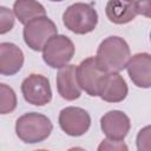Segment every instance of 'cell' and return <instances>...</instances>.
<instances>
[{"instance_id": "1", "label": "cell", "mask_w": 151, "mask_h": 151, "mask_svg": "<svg viewBox=\"0 0 151 151\" xmlns=\"http://www.w3.org/2000/svg\"><path fill=\"white\" fill-rule=\"evenodd\" d=\"M131 57L127 42L118 37L111 35L105 38L98 46L97 60L107 73H119L126 67Z\"/></svg>"}, {"instance_id": "2", "label": "cell", "mask_w": 151, "mask_h": 151, "mask_svg": "<svg viewBox=\"0 0 151 151\" xmlns=\"http://www.w3.org/2000/svg\"><path fill=\"white\" fill-rule=\"evenodd\" d=\"M53 130L50 118L38 112H27L15 122V133L19 139L27 144H35L47 139Z\"/></svg>"}, {"instance_id": "3", "label": "cell", "mask_w": 151, "mask_h": 151, "mask_svg": "<svg viewBox=\"0 0 151 151\" xmlns=\"http://www.w3.org/2000/svg\"><path fill=\"white\" fill-rule=\"evenodd\" d=\"M63 22L68 31L76 34H87L97 27L98 13L92 4L76 2L65 9Z\"/></svg>"}, {"instance_id": "4", "label": "cell", "mask_w": 151, "mask_h": 151, "mask_svg": "<svg viewBox=\"0 0 151 151\" xmlns=\"http://www.w3.org/2000/svg\"><path fill=\"white\" fill-rule=\"evenodd\" d=\"M76 52L73 41L64 35H53L42 48V59L52 68H63L68 65Z\"/></svg>"}, {"instance_id": "5", "label": "cell", "mask_w": 151, "mask_h": 151, "mask_svg": "<svg viewBox=\"0 0 151 151\" xmlns=\"http://www.w3.org/2000/svg\"><path fill=\"white\" fill-rule=\"evenodd\" d=\"M58 34L55 24L48 17H39L27 22L22 31L25 44L33 51H42L46 42Z\"/></svg>"}, {"instance_id": "6", "label": "cell", "mask_w": 151, "mask_h": 151, "mask_svg": "<svg viewBox=\"0 0 151 151\" xmlns=\"http://www.w3.org/2000/svg\"><path fill=\"white\" fill-rule=\"evenodd\" d=\"M106 74L107 72L98 63L96 57H88L77 66L79 87L91 97H98L99 87Z\"/></svg>"}, {"instance_id": "7", "label": "cell", "mask_w": 151, "mask_h": 151, "mask_svg": "<svg viewBox=\"0 0 151 151\" xmlns=\"http://www.w3.org/2000/svg\"><path fill=\"white\" fill-rule=\"evenodd\" d=\"M21 93L24 99L32 105L44 106L52 100V88L47 77L32 73L21 83Z\"/></svg>"}, {"instance_id": "8", "label": "cell", "mask_w": 151, "mask_h": 151, "mask_svg": "<svg viewBox=\"0 0 151 151\" xmlns=\"http://www.w3.org/2000/svg\"><path fill=\"white\" fill-rule=\"evenodd\" d=\"M58 123L66 134L71 137H80L88 131L91 126V117L88 112L81 107L67 106L60 111Z\"/></svg>"}, {"instance_id": "9", "label": "cell", "mask_w": 151, "mask_h": 151, "mask_svg": "<svg viewBox=\"0 0 151 151\" xmlns=\"http://www.w3.org/2000/svg\"><path fill=\"white\" fill-rule=\"evenodd\" d=\"M130 127V118L119 110L109 111L100 118V129L107 139L123 140L127 136Z\"/></svg>"}, {"instance_id": "10", "label": "cell", "mask_w": 151, "mask_h": 151, "mask_svg": "<svg viewBox=\"0 0 151 151\" xmlns=\"http://www.w3.org/2000/svg\"><path fill=\"white\" fill-rule=\"evenodd\" d=\"M127 74L137 87L149 88L151 86V55L147 52L136 53L130 57L126 67Z\"/></svg>"}, {"instance_id": "11", "label": "cell", "mask_w": 151, "mask_h": 151, "mask_svg": "<svg viewBox=\"0 0 151 151\" xmlns=\"http://www.w3.org/2000/svg\"><path fill=\"white\" fill-rule=\"evenodd\" d=\"M129 88L119 73H107L99 87L98 97L107 103H120L127 96Z\"/></svg>"}, {"instance_id": "12", "label": "cell", "mask_w": 151, "mask_h": 151, "mask_svg": "<svg viewBox=\"0 0 151 151\" xmlns=\"http://www.w3.org/2000/svg\"><path fill=\"white\" fill-rule=\"evenodd\" d=\"M24 65V53L13 42H0V74L14 76Z\"/></svg>"}, {"instance_id": "13", "label": "cell", "mask_w": 151, "mask_h": 151, "mask_svg": "<svg viewBox=\"0 0 151 151\" xmlns=\"http://www.w3.org/2000/svg\"><path fill=\"white\" fill-rule=\"evenodd\" d=\"M57 90L65 100H76L81 96V88L77 80V66L67 65L57 74Z\"/></svg>"}, {"instance_id": "14", "label": "cell", "mask_w": 151, "mask_h": 151, "mask_svg": "<svg viewBox=\"0 0 151 151\" xmlns=\"http://www.w3.org/2000/svg\"><path fill=\"white\" fill-rule=\"evenodd\" d=\"M105 13L107 19L113 24H127L138 15L137 1H109Z\"/></svg>"}, {"instance_id": "15", "label": "cell", "mask_w": 151, "mask_h": 151, "mask_svg": "<svg viewBox=\"0 0 151 151\" xmlns=\"http://www.w3.org/2000/svg\"><path fill=\"white\" fill-rule=\"evenodd\" d=\"M13 14L17 17V19L26 25L31 20L39 18V17H45L46 15V9L45 7L34 0H18L13 4Z\"/></svg>"}, {"instance_id": "16", "label": "cell", "mask_w": 151, "mask_h": 151, "mask_svg": "<svg viewBox=\"0 0 151 151\" xmlns=\"http://www.w3.org/2000/svg\"><path fill=\"white\" fill-rule=\"evenodd\" d=\"M18 99L14 90L4 83H0V114H7L17 109Z\"/></svg>"}, {"instance_id": "17", "label": "cell", "mask_w": 151, "mask_h": 151, "mask_svg": "<svg viewBox=\"0 0 151 151\" xmlns=\"http://www.w3.org/2000/svg\"><path fill=\"white\" fill-rule=\"evenodd\" d=\"M14 27V14L12 9L0 6V34H6Z\"/></svg>"}, {"instance_id": "18", "label": "cell", "mask_w": 151, "mask_h": 151, "mask_svg": "<svg viewBox=\"0 0 151 151\" xmlns=\"http://www.w3.org/2000/svg\"><path fill=\"white\" fill-rule=\"evenodd\" d=\"M97 151H129V147L123 140H112L106 138L100 142Z\"/></svg>"}, {"instance_id": "19", "label": "cell", "mask_w": 151, "mask_h": 151, "mask_svg": "<svg viewBox=\"0 0 151 151\" xmlns=\"http://www.w3.org/2000/svg\"><path fill=\"white\" fill-rule=\"evenodd\" d=\"M137 150L138 151H150V126H145L137 134Z\"/></svg>"}, {"instance_id": "20", "label": "cell", "mask_w": 151, "mask_h": 151, "mask_svg": "<svg viewBox=\"0 0 151 151\" xmlns=\"http://www.w3.org/2000/svg\"><path fill=\"white\" fill-rule=\"evenodd\" d=\"M137 12L138 14H142L144 17H150V2L149 1H143V2H137Z\"/></svg>"}, {"instance_id": "21", "label": "cell", "mask_w": 151, "mask_h": 151, "mask_svg": "<svg viewBox=\"0 0 151 151\" xmlns=\"http://www.w3.org/2000/svg\"><path fill=\"white\" fill-rule=\"evenodd\" d=\"M67 151H86V150H85V149H83V147H79V146H74V147L68 149Z\"/></svg>"}, {"instance_id": "22", "label": "cell", "mask_w": 151, "mask_h": 151, "mask_svg": "<svg viewBox=\"0 0 151 151\" xmlns=\"http://www.w3.org/2000/svg\"><path fill=\"white\" fill-rule=\"evenodd\" d=\"M34 151H47V150H44V149H39V150H34Z\"/></svg>"}]
</instances>
